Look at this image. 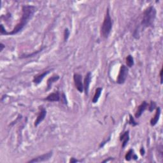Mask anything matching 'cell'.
<instances>
[{"label": "cell", "instance_id": "obj_11", "mask_svg": "<svg viewBox=\"0 0 163 163\" xmlns=\"http://www.w3.org/2000/svg\"><path fill=\"white\" fill-rule=\"evenodd\" d=\"M161 115V108L159 107L157 108L156 110V112L153 118L151 120V125L152 126H154L157 124V122L159 120V117Z\"/></svg>", "mask_w": 163, "mask_h": 163}, {"label": "cell", "instance_id": "obj_20", "mask_svg": "<svg viewBox=\"0 0 163 163\" xmlns=\"http://www.w3.org/2000/svg\"><path fill=\"white\" fill-rule=\"evenodd\" d=\"M69 34H70V33H69V29L68 28L65 29V32H64V40H65V42H66V41L68 40V39L69 38Z\"/></svg>", "mask_w": 163, "mask_h": 163}, {"label": "cell", "instance_id": "obj_16", "mask_svg": "<svg viewBox=\"0 0 163 163\" xmlns=\"http://www.w3.org/2000/svg\"><path fill=\"white\" fill-rule=\"evenodd\" d=\"M126 65L129 68H131L134 65V59L131 55H128L126 59Z\"/></svg>", "mask_w": 163, "mask_h": 163}, {"label": "cell", "instance_id": "obj_6", "mask_svg": "<svg viewBox=\"0 0 163 163\" xmlns=\"http://www.w3.org/2000/svg\"><path fill=\"white\" fill-rule=\"evenodd\" d=\"M52 152H50L46 154H43L42 155H40L38 157L34 158L32 160H30L28 162H45L49 161L50 159L52 157Z\"/></svg>", "mask_w": 163, "mask_h": 163}, {"label": "cell", "instance_id": "obj_21", "mask_svg": "<svg viewBox=\"0 0 163 163\" xmlns=\"http://www.w3.org/2000/svg\"><path fill=\"white\" fill-rule=\"evenodd\" d=\"M162 68H161V71H160V74H159V75H160V78H161V84H162Z\"/></svg>", "mask_w": 163, "mask_h": 163}, {"label": "cell", "instance_id": "obj_10", "mask_svg": "<svg viewBox=\"0 0 163 163\" xmlns=\"http://www.w3.org/2000/svg\"><path fill=\"white\" fill-rule=\"evenodd\" d=\"M60 98H61V96H60L59 92L58 91H56L50 94L47 97L45 98V100L51 102L59 101L60 100Z\"/></svg>", "mask_w": 163, "mask_h": 163}, {"label": "cell", "instance_id": "obj_17", "mask_svg": "<svg viewBox=\"0 0 163 163\" xmlns=\"http://www.w3.org/2000/svg\"><path fill=\"white\" fill-rule=\"evenodd\" d=\"M135 155L134 154V151L132 149H130L129 151L127 152V154H126L125 156V158H126V160L128 161H130L131 160V159L133 158Z\"/></svg>", "mask_w": 163, "mask_h": 163}, {"label": "cell", "instance_id": "obj_9", "mask_svg": "<svg viewBox=\"0 0 163 163\" xmlns=\"http://www.w3.org/2000/svg\"><path fill=\"white\" fill-rule=\"evenodd\" d=\"M46 115V111L44 108H42L40 109V111L39 112V114L36 118V121L35 122V126H38L40 123L45 119Z\"/></svg>", "mask_w": 163, "mask_h": 163}, {"label": "cell", "instance_id": "obj_14", "mask_svg": "<svg viewBox=\"0 0 163 163\" xmlns=\"http://www.w3.org/2000/svg\"><path fill=\"white\" fill-rule=\"evenodd\" d=\"M59 79V76L58 75H55L51 76V78H49L47 80V89L46 90H49L52 87V85L54 84V82H57Z\"/></svg>", "mask_w": 163, "mask_h": 163}, {"label": "cell", "instance_id": "obj_15", "mask_svg": "<svg viewBox=\"0 0 163 163\" xmlns=\"http://www.w3.org/2000/svg\"><path fill=\"white\" fill-rule=\"evenodd\" d=\"M103 91V88L101 87H98L97 89H96L95 91V94L94 95V97L92 98V102L93 103H96L99 100V98L100 97V96L101 94V92Z\"/></svg>", "mask_w": 163, "mask_h": 163}, {"label": "cell", "instance_id": "obj_19", "mask_svg": "<svg viewBox=\"0 0 163 163\" xmlns=\"http://www.w3.org/2000/svg\"><path fill=\"white\" fill-rule=\"evenodd\" d=\"M129 123L131 125H132V126H135L136 125H138V123L136 122L135 121V119L133 118V117L131 115H129Z\"/></svg>", "mask_w": 163, "mask_h": 163}, {"label": "cell", "instance_id": "obj_23", "mask_svg": "<svg viewBox=\"0 0 163 163\" xmlns=\"http://www.w3.org/2000/svg\"><path fill=\"white\" fill-rule=\"evenodd\" d=\"M69 162H79V161L76 160V159H75L74 158V157H72V158L70 159V161H69Z\"/></svg>", "mask_w": 163, "mask_h": 163}, {"label": "cell", "instance_id": "obj_2", "mask_svg": "<svg viewBox=\"0 0 163 163\" xmlns=\"http://www.w3.org/2000/svg\"><path fill=\"white\" fill-rule=\"evenodd\" d=\"M155 8L153 6H151L146 8L143 14V18L141 21V26L145 28L152 27L154 25L156 17Z\"/></svg>", "mask_w": 163, "mask_h": 163}, {"label": "cell", "instance_id": "obj_8", "mask_svg": "<svg viewBox=\"0 0 163 163\" xmlns=\"http://www.w3.org/2000/svg\"><path fill=\"white\" fill-rule=\"evenodd\" d=\"M147 106H148V104H147V101H143L141 103V105L138 106V107L137 108V110H136L135 114V117L137 118V119L140 117L143 113H144L145 110L147 109Z\"/></svg>", "mask_w": 163, "mask_h": 163}, {"label": "cell", "instance_id": "obj_5", "mask_svg": "<svg viewBox=\"0 0 163 163\" xmlns=\"http://www.w3.org/2000/svg\"><path fill=\"white\" fill-rule=\"evenodd\" d=\"M74 80L76 89L80 93H82L84 91V84L82 83V76L78 74H75L74 75Z\"/></svg>", "mask_w": 163, "mask_h": 163}, {"label": "cell", "instance_id": "obj_12", "mask_svg": "<svg viewBox=\"0 0 163 163\" xmlns=\"http://www.w3.org/2000/svg\"><path fill=\"white\" fill-rule=\"evenodd\" d=\"M50 71H51L50 70L45 71L44 72H43L41 74L38 75L37 76H35L34 77V79H33V82H34L36 84H39L40 83L42 82L43 79L45 78V76L49 74Z\"/></svg>", "mask_w": 163, "mask_h": 163}, {"label": "cell", "instance_id": "obj_22", "mask_svg": "<svg viewBox=\"0 0 163 163\" xmlns=\"http://www.w3.org/2000/svg\"><path fill=\"white\" fill-rule=\"evenodd\" d=\"M145 149H144V147H142V148L140 149V154H141V155H145Z\"/></svg>", "mask_w": 163, "mask_h": 163}, {"label": "cell", "instance_id": "obj_13", "mask_svg": "<svg viewBox=\"0 0 163 163\" xmlns=\"http://www.w3.org/2000/svg\"><path fill=\"white\" fill-rule=\"evenodd\" d=\"M121 141H122V147L124 148L126 147V146L127 145L128 143L129 140V131H126L124 134H123L121 136Z\"/></svg>", "mask_w": 163, "mask_h": 163}, {"label": "cell", "instance_id": "obj_3", "mask_svg": "<svg viewBox=\"0 0 163 163\" xmlns=\"http://www.w3.org/2000/svg\"><path fill=\"white\" fill-rule=\"evenodd\" d=\"M112 19L110 17V10L108 8H107L104 21L101 28V35L103 37L105 38H107L108 37L112 31Z\"/></svg>", "mask_w": 163, "mask_h": 163}, {"label": "cell", "instance_id": "obj_24", "mask_svg": "<svg viewBox=\"0 0 163 163\" xmlns=\"http://www.w3.org/2000/svg\"><path fill=\"white\" fill-rule=\"evenodd\" d=\"M5 47V46L3 44H1V45H0V52H2L3 49H4Z\"/></svg>", "mask_w": 163, "mask_h": 163}, {"label": "cell", "instance_id": "obj_1", "mask_svg": "<svg viewBox=\"0 0 163 163\" xmlns=\"http://www.w3.org/2000/svg\"><path fill=\"white\" fill-rule=\"evenodd\" d=\"M36 7L35 6L32 5H24L22 6V14L20 22L16 25L14 29L10 32H7L6 30L4 28L3 24H1V29L0 33L3 35H14L21 32L22 30L24 28L25 26L27 25L28 22L31 19L35 12H36Z\"/></svg>", "mask_w": 163, "mask_h": 163}, {"label": "cell", "instance_id": "obj_18", "mask_svg": "<svg viewBox=\"0 0 163 163\" xmlns=\"http://www.w3.org/2000/svg\"><path fill=\"white\" fill-rule=\"evenodd\" d=\"M148 106V109H149V111L150 112H152L154 110H155V108H156V103L154 101H151V103H150Z\"/></svg>", "mask_w": 163, "mask_h": 163}, {"label": "cell", "instance_id": "obj_4", "mask_svg": "<svg viewBox=\"0 0 163 163\" xmlns=\"http://www.w3.org/2000/svg\"><path fill=\"white\" fill-rule=\"evenodd\" d=\"M128 72L129 69L127 66L125 65H122L121 68H120L119 74L117 78V83L118 84H124L128 77Z\"/></svg>", "mask_w": 163, "mask_h": 163}, {"label": "cell", "instance_id": "obj_7", "mask_svg": "<svg viewBox=\"0 0 163 163\" xmlns=\"http://www.w3.org/2000/svg\"><path fill=\"white\" fill-rule=\"evenodd\" d=\"M92 78V74L91 72H88L87 74H86L85 78H84V91L85 94L88 95L89 93V85L91 84Z\"/></svg>", "mask_w": 163, "mask_h": 163}]
</instances>
